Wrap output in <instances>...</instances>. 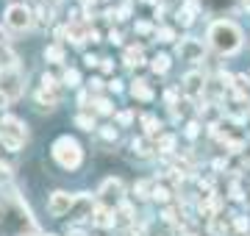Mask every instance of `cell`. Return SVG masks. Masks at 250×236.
I'll use <instances>...</instances> for the list:
<instances>
[{
	"label": "cell",
	"instance_id": "40",
	"mask_svg": "<svg viewBox=\"0 0 250 236\" xmlns=\"http://www.w3.org/2000/svg\"><path fill=\"white\" fill-rule=\"evenodd\" d=\"M189 236H195V234H189Z\"/></svg>",
	"mask_w": 250,
	"mask_h": 236
},
{
	"label": "cell",
	"instance_id": "16",
	"mask_svg": "<svg viewBox=\"0 0 250 236\" xmlns=\"http://www.w3.org/2000/svg\"><path fill=\"white\" fill-rule=\"evenodd\" d=\"M125 64H128V67H139V64H142V50H139V47H131V50H128V53H125Z\"/></svg>",
	"mask_w": 250,
	"mask_h": 236
},
{
	"label": "cell",
	"instance_id": "26",
	"mask_svg": "<svg viewBox=\"0 0 250 236\" xmlns=\"http://www.w3.org/2000/svg\"><path fill=\"white\" fill-rule=\"evenodd\" d=\"M117 119H120V125H128V122H131V119H134V117H131L128 111H123V114H120V117H117Z\"/></svg>",
	"mask_w": 250,
	"mask_h": 236
},
{
	"label": "cell",
	"instance_id": "14",
	"mask_svg": "<svg viewBox=\"0 0 250 236\" xmlns=\"http://www.w3.org/2000/svg\"><path fill=\"white\" fill-rule=\"evenodd\" d=\"M45 59H47L50 64H62V59H64V50H62L59 45H50V47L45 50Z\"/></svg>",
	"mask_w": 250,
	"mask_h": 236
},
{
	"label": "cell",
	"instance_id": "18",
	"mask_svg": "<svg viewBox=\"0 0 250 236\" xmlns=\"http://www.w3.org/2000/svg\"><path fill=\"white\" fill-rule=\"evenodd\" d=\"M75 125L83 128V131H92V128H95V119L86 117V114H78V117H75Z\"/></svg>",
	"mask_w": 250,
	"mask_h": 236
},
{
	"label": "cell",
	"instance_id": "29",
	"mask_svg": "<svg viewBox=\"0 0 250 236\" xmlns=\"http://www.w3.org/2000/svg\"><path fill=\"white\" fill-rule=\"evenodd\" d=\"M103 137H106V139H117V131H114V128H103Z\"/></svg>",
	"mask_w": 250,
	"mask_h": 236
},
{
	"label": "cell",
	"instance_id": "34",
	"mask_svg": "<svg viewBox=\"0 0 250 236\" xmlns=\"http://www.w3.org/2000/svg\"><path fill=\"white\" fill-rule=\"evenodd\" d=\"M6 106H9V98H6V95L0 92V109H6Z\"/></svg>",
	"mask_w": 250,
	"mask_h": 236
},
{
	"label": "cell",
	"instance_id": "20",
	"mask_svg": "<svg viewBox=\"0 0 250 236\" xmlns=\"http://www.w3.org/2000/svg\"><path fill=\"white\" fill-rule=\"evenodd\" d=\"M95 109H98V114H111V103H108V100H98Z\"/></svg>",
	"mask_w": 250,
	"mask_h": 236
},
{
	"label": "cell",
	"instance_id": "10",
	"mask_svg": "<svg viewBox=\"0 0 250 236\" xmlns=\"http://www.w3.org/2000/svg\"><path fill=\"white\" fill-rule=\"evenodd\" d=\"M92 222L98 228H111L117 222V214L108 206H100V209H95V214H92Z\"/></svg>",
	"mask_w": 250,
	"mask_h": 236
},
{
	"label": "cell",
	"instance_id": "21",
	"mask_svg": "<svg viewBox=\"0 0 250 236\" xmlns=\"http://www.w3.org/2000/svg\"><path fill=\"white\" fill-rule=\"evenodd\" d=\"M153 197L159 200V203H164V200L170 197V192L164 189V186H156V189H153Z\"/></svg>",
	"mask_w": 250,
	"mask_h": 236
},
{
	"label": "cell",
	"instance_id": "7",
	"mask_svg": "<svg viewBox=\"0 0 250 236\" xmlns=\"http://www.w3.org/2000/svg\"><path fill=\"white\" fill-rule=\"evenodd\" d=\"M178 56H181V61H200L203 59V45L197 42V39H184L178 45Z\"/></svg>",
	"mask_w": 250,
	"mask_h": 236
},
{
	"label": "cell",
	"instance_id": "12",
	"mask_svg": "<svg viewBox=\"0 0 250 236\" xmlns=\"http://www.w3.org/2000/svg\"><path fill=\"white\" fill-rule=\"evenodd\" d=\"M131 92H134V98H139V100H150L153 98V92H150V86H147V81H134Z\"/></svg>",
	"mask_w": 250,
	"mask_h": 236
},
{
	"label": "cell",
	"instance_id": "3",
	"mask_svg": "<svg viewBox=\"0 0 250 236\" xmlns=\"http://www.w3.org/2000/svg\"><path fill=\"white\" fill-rule=\"evenodd\" d=\"M25 139H28V128L17 117H3V122H0V145L9 147V150H20Z\"/></svg>",
	"mask_w": 250,
	"mask_h": 236
},
{
	"label": "cell",
	"instance_id": "5",
	"mask_svg": "<svg viewBox=\"0 0 250 236\" xmlns=\"http://www.w3.org/2000/svg\"><path fill=\"white\" fill-rule=\"evenodd\" d=\"M72 206H75V197H72L70 192H53L50 200H47V211H50V217H64V214H70Z\"/></svg>",
	"mask_w": 250,
	"mask_h": 236
},
{
	"label": "cell",
	"instance_id": "30",
	"mask_svg": "<svg viewBox=\"0 0 250 236\" xmlns=\"http://www.w3.org/2000/svg\"><path fill=\"white\" fill-rule=\"evenodd\" d=\"M164 222H175V211H172V209L164 211Z\"/></svg>",
	"mask_w": 250,
	"mask_h": 236
},
{
	"label": "cell",
	"instance_id": "17",
	"mask_svg": "<svg viewBox=\"0 0 250 236\" xmlns=\"http://www.w3.org/2000/svg\"><path fill=\"white\" fill-rule=\"evenodd\" d=\"M36 17H39L42 25H50V22H53V9H50V6H42V9L36 11Z\"/></svg>",
	"mask_w": 250,
	"mask_h": 236
},
{
	"label": "cell",
	"instance_id": "13",
	"mask_svg": "<svg viewBox=\"0 0 250 236\" xmlns=\"http://www.w3.org/2000/svg\"><path fill=\"white\" fill-rule=\"evenodd\" d=\"M225 231H228L225 217H211V222H208V234H211V236H223Z\"/></svg>",
	"mask_w": 250,
	"mask_h": 236
},
{
	"label": "cell",
	"instance_id": "8",
	"mask_svg": "<svg viewBox=\"0 0 250 236\" xmlns=\"http://www.w3.org/2000/svg\"><path fill=\"white\" fill-rule=\"evenodd\" d=\"M203 89H206L203 73H189L187 78H184V92H187L189 98H197V95H203Z\"/></svg>",
	"mask_w": 250,
	"mask_h": 236
},
{
	"label": "cell",
	"instance_id": "22",
	"mask_svg": "<svg viewBox=\"0 0 250 236\" xmlns=\"http://www.w3.org/2000/svg\"><path fill=\"white\" fill-rule=\"evenodd\" d=\"M145 125H147V137H156V134H159V128H156V119L153 117H145Z\"/></svg>",
	"mask_w": 250,
	"mask_h": 236
},
{
	"label": "cell",
	"instance_id": "35",
	"mask_svg": "<svg viewBox=\"0 0 250 236\" xmlns=\"http://www.w3.org/2000/svg\"><path fill=\"white\" fill-rule=\"evenodd\" d=\"M6 42H9V34H6V31L0 28V45H6Z\"/></svg>",
	"mask_w": 250,
	"mask_h": 236
},
{
	"label": "cell",
	"instance_id": "4",
	"mask_svg": "<svg viewBox=\"0 0 250 236\" xmlns=\"http://www.w3.org/2000/svg\"><path fill=\"white\" fill-rule=\"evenodd\" d=\"M0 92L9 100H17L22 95V75H20V70H3L0 73Z\"/></svg>",
	"mask_w": 250,
	"mask_h": 236
},
{
	"label": "cell",
	"instance_id": "38",
	"mask_svg": "<svg viewBox=\"0 0 250 236\" xmlns=\"http://www.w3.org/2000/svg\"><path fill=\"white\" fill-rule=\"evenodd\" d=\"M145 3H153V0H145Z\"/></svg>",
	"mask_w": 250,
	"mask_h": 236
},
{
	"label": "cell",
	"instance_id": "23",
	"mask_svg": "<svg viewBox=\"0 0 250 236\" xmlns=\"http://www.w3.org/2000/svg\"><path fill=\"white\" fill-rule=\"evenodd\" d=\"M172 39H175V34H172L170 28H161L159 31V42H172Z\"/></svg>",
	"mask_w": 250,
	"mask_h": 236
},
{
	"label": "cell",
	"instance_id": "11",
	"mask_svg": "<svg viewBox=\"0 0 250 236\" xmlns=\"http://www.w3.org/2000/svg\"><path fill=\"white\" fill-rule=\"evenodd\" d=\"M70 214H75V219L92 217L95 211H92V197H89V195H78V197H75V206H72Z\"/></svg>",
	"mask_w": 250,
	"mask_h": 236
},
{
	"label": "cell",
	"instance_id": "19",
	"mask_svg": "<svg viewBox=\"0 0 250 236\" xmlns=\"http://www.w3.org/2000/svg\"><path fill=\"white\" fill-rule=\"evenodd\" d=\"M78 81H81V75L75 73V70H67V73H64V83H67V86H78Z\"/></svg>",
	"mask_w": 250,
	"mask_h": 236
},
{
	"label": "cell",
	"instance_id": "9",
	"mask_svg": "<svg viewBox=\"0 0 250 236\" xmlns=\"http://www.w3.org/2000/svg\"><path fill=\"white\" fill-rule=\"evenodd\" d=\"M98 195L106 200V203H111V200H120V197H123V181H117V178H108V181H103V186H100Z\"/></svg>",
	"mask_w": 250,
	"mask_h": 236
},
{
	"label": "cell",
	"instance_id": "28",
	"mask_svg": "<svg viewBox=\"0 0 250 236\" xmlns=\"http://www.w3.org/2000/svg\"><path fill=\"white\" fill-rule=\"evenodd\" d=\"M100 67H103L106 73H111V70H114V64H111V59H103V61H100Z\"/></svg>",
	"mask_w": 250,
	"mask_h": 236
},
{
	"label": "cell",
	"instance_id": "1",
	"mask_svg": "<svg viewBox=\"0 0 250 236\" xmlns=\"http://www.w3.org/2000/svg\"><path fill=\"white\" fill-rule=\"evenodd\" d=\"M208 42L217 53L231 56L242 47V28L231 20H220V22H211L208 28Z\"/></svg>",
	"mask_w": 250,
	"mask_h": 236
},
{
	"label": "cell",
	"instance_id": "37",
	"mask_svg": "<svg viewBox=\"0 0 250 236\" xmlns=\"http://www.w3.org/2000/svg\"><path fill=\"white\" fill-rule=\"evenodd\" d=\"M242 3H245V9H250V0H242Z\"/></svg>",
	"mask_w": 250,
	"mask_h": 236
},
{
	"label": "cell",
	"instance_id": "2",
	"mask_svg": "<svg viewBox=\"0 0 250 236\" xmlns=\"http://www.w3.org/2000/svg\"><path fill=\"white\" fill-rule=\"evenodd\" d=\"M53 158L62 170H78L83 161V150L72 137H59L53 142Z\"/></svg>",
	"mask_w": 250,
	"mask_h": 236
},
{
	"label": "cell",
	"instance_id": "15",
	"mask_svg": "<svg viewBox=\"0 0 250 236\" xmlns=\"http://www.w3.org/2000/svg\"><path fill=\"white\" fill-rule=\"evenodd\" d=\"M150 67H153V73H167L170 70V56H156Z\"/></svg>",
	"mask_w": 250,
	"mask_h": 236
},
{
	"label": "cell",
	"instance_id": "33",
	"mask_svg": "<svg viewBox=\"0 0 250 236\" xmlns=\"http://www.w3.org/2000/svg\"><path fill=\"white\" fill-rule=\"evenodd\" d=\"M108 39H111V42H114V45H120V39H123V37H120V34H117V31H111V34H108Z\"/></svg>",
	"mask_w": 250,
	"mask_h": 236
},
{
	"label": "cell",
	"instance_id": "39",
	"mask_svg": "<svg viewBox=\"0 0 250 236\" xmlns=\"http://www.w3.org/2000/svg\"><path fill=\"white\" fill-rule=\"evenodd\" d=\"M47 236H53V234H47Z\"/></svg>",
	"mask_w": 250,
	"mask_h": 236
},
{
	"label": "cell",
	"instance_id": "25",
	"mask_svg": "<svg viewBox=\"0 0 250 236\" xmlns=\"http://www.w3.org/2000/svg\"><path fill=\"white\" fill-rule=\"evenodd\" d=\"M172 145H175V137H164L161 139V147H164V150H170Z\"/></svg>",
	"mask_w": 250,
	"mask_h": 236
},
{
	"label": "cell",
	"instance_id": "24",
	"mask_svg": "<svg viewBox=\"0 0 250 236\" xmlns=\"http://www.w3.org/2000/svg\"><path fill=\"white\" fill-rule=\"evenodd\" d=\"M233 228H236V231H242V234H245V231H248V228H250V222H248V219H245V217H236V219H233Z\"/></svg>",
	"mask_w": 250,
	"mask_h": 236
},
{
	"label": "cell",
	"instance_id": "36",
	"mask_svg": "<svg viewBox=\"0 0 250 236\" xmlns=\"http://www.w3.org/2000/svg\"><path fill=\"white\" fill-rule=\"evenodd\" d=\"M45 3H50V6H56V3H62V0H45Z\"/></svg>",
	"mask_w": 250,
	"mask_h": 236
},
{
	"label": "cell",
	"instance_id": "6",
	"mask_svg": "<svg viewBox=\"0 0 250 236\" xmlns=\"http://www.w3.org/2000/svg\"><path fill=\"white\" fill-rule=\"evenodd\" d=\"M31 22H34V14H31L25 6H9V9H6V25L9 28L25 31V28H31Z\"/></svg>",
	"mask_w": 250,
	"mask_h": 236
},
{
	"label": "cell",
	"instance_id": "31",
	"mask_svg": "<svg viewBox=\"0 0 250 236\" xmlns=\"http://www.w3.org/2000/svg\"><path fill=\"white\" fill-rule=\"evenodd\" d=\"M231 197L233 200H242V189H239V186H231Z\"/></svg>",
	"mask_w": 250,
	"mask_h": 236
},
{
	"label": "cell",
	"instance_id": "27",
	"mask_svg": "<svg viewBox=\"0 0 250 236\" xmlns=\"http://www.w3.org/2000/svg\"><path fill=\"white\" fill-rule=\"evenodd\" d=\"M136 31H139V34H150V25H147V22H136Z\"/></svg>",
	"mask_w": 250,
	"mask_h": 236
},
{
	"label": "cell",
	"instance_id": "32",
	"mask_svg": "<svg viewBox=\"0 0 250 236\" xmlns=\"http://www.w3.org/2000/svg\"><path fill=\"white\" fill-rule=\"evenodd\" d=\"M187 137H197V125L192 122V125H187Z\"/></svg>",
	"mask_w": 250,
	"mask_h": 236
}]
</instances>
